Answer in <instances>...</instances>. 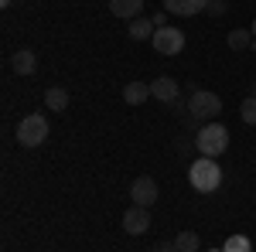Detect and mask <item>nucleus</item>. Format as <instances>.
Here are the masks:
<instances>
[{
  "label": "nucleus",
  "instance_id": "nucleus-14",
  "mask_svg": "<svg viewBox=\"0 0 256 252\" xmlns=\"http://www.w3.org/2000/svg\"><path fill=\"white\" fill-rule=\"evenodd\" d=\"M154 31H158V27H154V20H150V17L130 20V38H134V41H150V38H154Z\"/></svg>",
  "mask_w": 256,
  "mask_h": 252
},
{
  "label": "nucleus",
  "instance_id": "nucleus-2",
  "mask_svg": "<svg viewBox=\"0 0 256 252\" xmlns=\"http://www.w3.org/2000/svg\"><path fill=\"white\" fill-rule=\"evenodd\" d=\"M195 147H198V154L202 157H218V154H226L229 150V130L222 126V123H205V126H198V133H195Z\"/></svg>",
  "mask_w": 256,
  "mask_h": 252
},
{
  "label": "nucleus",
  "instance_id": "nucleus-5",
  "mask_svg": "<svg viewBox=\"0 0 256 252\" xmlns=\"http://www.w3.org/2000/svg\"><path fill=\"white\" fill-rule=\"evenodd\" d=\"M150 44L158 48V55H168V58H171V55H181V51H184V31H181V27H171V24H168V27H158L154 38H150Z\"/></svg>",
  "mask_w": 256,
  "mask_h": 252
},
{
  "label": "nucleus",
  "instance_id": "nucleus-3",
  "mask_svg": "<svg viewBox=\"0 0 256 252\" xmlns=\"http://www.w3.org/2000/svg\"><path fill=\"white\" fill-rule=\"evenodd\" d=\"M14 136H18L20 147H41L44 140H48V119L41 116V113H31V116H24L18 123V130H14Z\"/></svg>",
  "mask_w": 256,
  "mask_h": 252
},
{
  "label": "nucleus",
  "instance_id": "nucleus-21",
  "mask_svg": "<svg viewBox=\"0 0 256 252\" xmlns=\"http://www.w3.org/2000/svg\"><path fill=\"white\" fill-rule=\"evenodd\" d=\"M154 252H178L174 242H160V246H154Z\"/></svg>",
  "mask_w": 256,
  "mask_h": 252
},
{
  "label": "nucleus",
  "instance_id": "nucleus-24",
  "mask_svg": "<svg viewBox=\"0 0 256 252\" xmlns=\"http://www.w3.org/2000/svg\"><path fill=\"white\" fill-rule=\"evenodd\" d=\"M250 96H256V82H253V92H250Z\"/></svg>",
  "mask_w": 256,
  "mask_h": 252
},
{
  "label": "nucleus",
  "instance_id": "nucleus-1",
  "mask_svg": "<svg viewBox=\"0 0 256 252\" xmlns=\"http://www.w3.org/2000/svg\"><path fill=\"white\" fill-rule=\"evenodd\" d=\"M188 181H192V188L202 194H212L222 188V167H218L216 157H198L192 160V167H188Z\"/></svg>",
  "mask_w": 256,
  "mask_h": 252
},
{
  "label": "nucleus",
  "instance_id": "nucleus-6",
  "mask_svg": "<svg viewBox=\"0 0 256 252\" xmlns=\"http://www.w3.org/2000/svg\"><path fill=\"white\" fill-rule=\"evenodd\" d=\"M158 194H160V188H158V181L154 177H137L134 184H130V201L134 205H140V208H150V205H158Z\"/></svg>",
  "mask_w": 256,
  "mask_h": 252
},
{
  "label": "nucleus",
  "instance_id": "nucleus-19",
  "mask_svg": "<svg viewBox=\"0 0 256 252\" xmlns=\"http://www.w3.org/2000/svg\"><path fill=\"white\" fill-rule=\"evenodd\" d=\"M226 10H229V3H226V0H208V14H216V17H222Z\"/></svg>",
  "mask_w": 256,
  "mask_h": 252
},
{
  "label": "nucleus",
  "instance_id": "nucleus-8",
  "mask_svg": "<svg viewBox=\"0 0 256 252\" xmlns=\"http://www.w3.org/2000/svg\"><path fill=\"white\" fill-rule=\"evenodd\" d=\"M147 229H150V208L134 205V208L123 212V232L126 235H144Z\"/></svg>",
  "mask_w": 256,
  "mask_h": 252
},
{
  "label": "nucleus",
  "instance_id": "nucleus-11",
  "mask_svg": "<svg viewBox=\"0 0 256 252\" xmlns=\"http://www.w3.org/2000/svg\"><path fill=\"white\" fill-rule=\"evenodd\" d=\"M10 68L18 75H34L38 72V55L31 48H20V51H14V58H10Z\"/></svg>",
  "mask_w": 256,
  "mask_h": 252
},
{
  "label": "nucleus",
  "instance_id": "nucleus-23",
  "mask_svg": "<svg viewBox=\"0 0 256 252\" xmlns=\"http://www.w3.org/2000/svg\"><path fill=\"white\" fill-rule=\"evenodd\" d=\"M250 31H253V38H256V20H253V27H250Z\"/></svg>",
  "mask_w": 256,
  "mask_h": 252
},
{
  "label": "nucleus",
  "instance_id": "nucleus-12",
  "mask_svg": "<svg viewBox=\"0 0 256 252\" xmlns=\"http://www.w3.org/2000/svg\"><path fill=\"white\" fill-rule=\"evenodd\" d=\"M44 106H48L52 113H65V109H68V92H65L62 85L44 89Z\"/></svg>",
  "mask_w": 256,
  "mask_h": 252
},
{
  "label": "nucleus",
  "instance_id": "nucleus-4",
  "mask_svg": "<svg viewBox=\"0 0 256 252\" xmlns=\"http://www.w3.org/2000/svg\"><path fill=\"white\" fill-rule=\"evenodd\" d=\"M218 113H222V99L216 92L198 89L188 96V116H195L198 123H212V119H218Z\"/></svg>",
  "mask_w": 256,
  "mask_h": 252
},
{
  "label": "nucleus",
  "instance_id": "nucleus-9",
  "mask_svg": "<svg viewBox=\"0 0 256 252\" xmlns=\"http://www.w3.org/2000/svg\"><path fill=\"white\" fill-rule=\"evenodd\" d=\"M164 10L171 17H195L202 10H208V0H164Z\"/></svg>",
  "mask_w": 256,
  "mask_h": 252
},
{
  "label": "nucleus",
  "instance_id": "nucleus-22",
  "mask_svg": "<svg viewBox=\"0 0 256 252\" xmlns=\"http://www.w3.org/2000/svg\"><path fill=\"white\" fill-rule=\"evenodd\" d=\"M10 3H14V0H0V7H4V10H7V7H10Z\"/></svg>",
  "mask_w": 256,
  "mask_h": 252
},
{
  "label": "nucleus",
  "instance_id": "nucleus-17",
  "mask_svg": "<svg viewBox=\"0 0 256 252\" xmlns=\"http://www.w3.org/2000/svg\"><path fill=\"white\" fill-rule=\"evenodd\" d=\"M174 246H178V252H198L202 239H198L195 232H181V235L174 239Z\"/></svg>",
  "mask_w": 256,
  "mask_h": 252
},
{
  "label": "nucleus",
  "instance_id": "nucleus-16",
  "mask_svg": "<svg viewBox=\"0 0 256 252\" xmlns=\"http://www.w3.org/2000/svg\"><path fill=\"white\" fill-rule=\"evenodd\" d=\"M222 252H253V242H250V235H229L222 242Z\"/></svg>",
  "mask_w": 256,
  "mask_h": 252
},
{
  "label": "nucleus",
  "instance_id": "nucleus-18",
  "mask_svg": "<svg viewBox=\"0 0 256 252\" xmlns=\"http://www.w3.org/2000/svg\"><path fill=\"white\" fill-rule=\"evenodd\" d=\"M239 119H242L246 126H256V96L242 99V106H239Z\"/></svg>",
  "mask_w": 256,
  "mask_h": 252
},
{
  "label": "nucleus",
  "instance_id": "nucleus-10",
  "mask_svg": "<svg viewBox=\"0 0 256 252\" xmlns=\"http://www.w3.org/2000/svg\"><path fill=\"white\" fill-rule=\"evenodd\" d=\"M140 10H144V0H110V14L113 17H123L126 24L137 20Z\"/></svg>",
  "mask_w": 256,
  "mask_h": 252
},
{
  "label": "nucleus",
  "instance_id": "nucleus-25",
  "mask_svg": "<svg viewBox=\"0 0 256 252\" xmlns=\"http://www.w3.org/2000/svg\"><path fill=\"white\" fill-rule=\"evenodd\" d=\"M208 252H222V246H218V249H208Z\"/></svg>",
  "mask_w": 256,
  "mask_h": 252
},
{
  "label": "nucleus",
  "instance_id": "nucleus-15",
  "mask_svg": "<svg viewBox=\"0 0 256 252\" xmlns=\"http://www.w3.org/2000/svg\"><path fill=\"white\" fill-rule=\"evenodd\" d=\"M229 48L232 51H242V48H256V38H253V31H246V27H236V31H229Z\"/></svg>",
  "mask_w": 256,
  "mask_h": 252
},
{
  "label": "nucleus",
  "instance_id": "nucleus-20",
  "mask_svg": "<svg viewBox=\"0 0 256 252\" xmlns=\"http://www.w3.org/2000/svg\"><path fill=\"white\" fill-rule=\"evenodd\" d=\"M150 20H154V27H168V10H164V14H154Z\"/></svg>",
  "mask_w": 256,
  "mask_h": 252
},
{
  "label": "nucleus",
  "instance_id": "nucleus-13",
  "mask_svg": "<svg viewBox=\"0 0 256 252\" xmlns=\"http://www.w3.org/2000/svg\"><path fill=\"white\" fill-rule=\"evenodd\" d=\"M123 99H126L130 106H140V102H147V99H150V82H130V85L123 89Z\"/></svg>",
  "mask_w": 256,
  "mask_h": 252
},
{
  "label": "nucleus",
  "instance_id": "nucleus-7",
  "mask_svg": "<svg viewBox=\"0 0 256 252\" xmlns=\"http://www.w3.org/2000/svg\"><path fill=\"white\" fill-rule=\"evenodd\" d=\"M150 99H158L164 106H174L178 99H181V85H178V78L171 75H160L150 82Z\"/></svg>",
  "mask_w": 256,
  "mask_h": 252
}]
</instances>
